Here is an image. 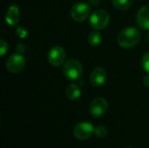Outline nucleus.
<instances>
[{"label": "nucleus", "mask_w": 149, "mask_h": 148, "mask_svg": "<svg viewBox=\"0 0 149 148\" xmlns=\"http://www.w3.org/2000/svg\"><path fill=\"white\" fill-rule=\"evenodd\" d=\"M25 66V59L21 54H14L8 58L6 61V68L11 73L21 72Z\"/></svg>", "instance_id": "nucleus-6"}, {"label": "nucleus", "mask_w": 149, "mask_h": 148, "mask_svg": "<svg viewBox=\"0 0 149 148\" xmlns=\"http://www.w3.org/2000/svg\"><path fill=\"white\" fill-rule=\"evenodd\" d=\"M48 62L53 66H60L65 59V51L63 47L59 45L53 46L47 55Z\"/></svg>", "instance_id": "nucleus-7"}, {"label": "nucleus", "mask_w": 149, "mask_h": 148, "mask_svg": "<svg viewBox=\"0 0 149 148\" xmlns=\"http://www.w3.org/2000/svg\"><path fill=\"white\" fill-rule=\"evenodd\" d=\"M141 65L143 69L149 73V52H147L144 54L142 60H141Z\"/></svg>", "instance_id": "nucleus-16"}, {"label": "nucleus", "mask_w": 149, "mask_h": 148, "mask_svg": "<svg viewBox=\"0 0 149 148\" xmlns=\"http://www.w3.org/2000/svg\"><path fill=\"white\" fill-rule=\"evenodd\" d=\"M143 83L144 85L147 86V87H149V74L146 75L143 79Z\"/></svg>", "instance_id": "nucleus-20"}, {"label": "nucleus", "mask_w": 149, "mask_h": 148, "mask_svg": "<svg viewBox=\"0 0 149 148\" xmlns=\"http://www.w3.org/2000/svg\"><path fill=\"white\" fill-rule=\"evenodd\" d=\"M141 39L140 31L134 27H127L120 31L118 36V44L122 48H132L136 45Z\"/></svg>", "instance_id": "nucleus-1"}, {"label": "nucleus", "mask_w": 149, "mask_h": 148, "mask_svg": "<svg viewBox=\"0 0 149 148\" xmlns=\"http://www.w3.org/2000/svg\"><path fill=\"white\" fill-rule=\"evenodd\" d=\"M81 96V90L76 84L70 85L66 89V97L70 100H76Z\"/></svg>", "instance_id": "nucleus-12"}, {"label": "nucleus", "mask_w": 149, "mask_h": 148, "mask_svg": "<svg viewBox=\"0 0 149 148\" xmlns=\"http://www.w3.org/2000/svg\"><path fill=\"white\" fill-rule=\"evenodd\" d=\"M91 8L86 3H77L71 9V17L77 22L86 20L90 15Z\"/></svg>", "instance_id": "nucleus-5"}, {"label": "nucleus", "mask_w": 149, "mask_h": 148, "mask_svg": "<svg viewBox=\"0 0 149 148\" xmlns=\"http://www.w3.org/2000/svg\"><path fill=\"white\" fill-rule=\"evenodd\" d=\"M148 42H149V31H148Z\"/></svg>", "instance_id": "nucleus-21"}, {"label": "nucleus", "mask_w": 149, "mask_h": 148, "mask_svg": "<svg viewBox=\"0 0 149 148\" xmlns=\"http://www.w3.org/2000/svg\"><path fill=\"white\" fill-rule=\"evenodd\" d=\"M127 148H131V147H127Z\"/></svg>", "instance_id": "nucleus-22"}, {"label": "nucleus", "mask_w": 149, "mask_h": 148, "mask_svg": "<svg viewBox=\"0 0 149 148\" xmlns=\"http://www.w3.org/2000/svg\"><path fill=\"white\" fill-rule=\"evenodd\" d=\"M16 34L20 38H25L28 36V31L24 27H17L16 30Z\"/></svg>", "instance_id": "nucleus-17"}, {"label": "nucleus", "mask_w": 149, "mask_h": 148, "mask_svg": "<svg viewBox=\"0 0 149 148\" xmlns=\"http://www.w3.org/2000/svg\"><path fill=\"white\" fill-rule=\"evenodd\" d=\"M107 78V71L102 67H97L93 71V72L91 74L90 81L93 86L100 87L105 84Z\"/></svg>", "instance_id": "nucleus-9"}, {"label": "nucleus", "mask_w": 149, "mask_h": 148, "mask_svg": "<svg viewBox=\"0 0 149 148\" xmlns=\"http://www.w3.org/2000/svg\"><path fill=\"white\" fill-rule=\"evenodd\" d=\"M109 13L105 10H97L90 17L89 24L92 28L96 31L104 29L109 23Z\"/></svg>", "instance_id": "nucleus-3"}, {"label": "nucleus", "mask_w": 149, "mask_h": 148, "mask_svg": "<svg viewBox=\"0 0 149 148\" xmlns=\"http://www.w3.org/2000/svg\"><path fill=\"white\" fill-rule=\"evenodd\" d=\"M20 19L19 9L17 5H10L6 12L5 20L6 23L10 26H15L18 24Z\"/></svg>", "instance_id": "nucleus-11"}, {"label": "nucleus", "mask_w": 149, "mask_h": 148, "mask_svg": "<svg viewBox=\"0 0 149 148\" xmlns=\"http://www.w3.org/2000/svg\"><path fill=\"white\" fill-rule=\"evenodd\" d=\"M101 42H102V36L98 31H93L89 34V36H88L89 44H91L93 46H97V45L100 44Z\"/></svg>", "instance_id": "nucleus-13"}, {"label": "nucleus", "mask_w": 149, "mask_h": 148, "mask_svg": "<svg viewBox=\"0 0 149 148\" xmlns=\"http://www.w3.org/2000/svg\"><path fill=\"white\" fill-rule=\"evenodd\" d=\"M133 3V0H113V6L118 10H127Z\"/></svg>", "instance_id": "nucleus-14"}, {"label": "nucleus", "mask_w": 149, "mask_h": 148, "mask_svg": "<svg viewBox=\"0 0 149 148\" xmlns=\"http://www.w3.org/2000/svg\"><path fill=\"white\" fill-rule=\"evenodd\" d=\"M16 50H17V52L18 54H21V53H23V52L25 51V45H24V44H18L17 45Z\"/></svg>", "instance_id": "nucleus-19"}, {"label": "nucleus", "mask_w": 149, "mask_h": 148, "mask_svg": "<svg viewBox=\"0 0 149 148\" xmlns=\"http://www.w3.org/2000/svg\"><path fill=\"white\" fill-rule=\"evenodd\" d=\"M83 73V67L79 61L77 59H69L65 62L63 67L64 76L70 80L79 79Z\"/></svg>", "instance_id": "nucleus-2"}, {"label": "nucleus", "mask_w": 149, "mask_h": 148, "mask_svg": "<svg viewBox=\"0 0 149 148\" xmlns=\"http://www.w3.org/2000/svg\"><path fill=\"white\" fill-rule=\"evenodd\" d=\"M108 104L107 101L101 97L95 98L92 100L90 106H89V111L92 116L95 118H99L105 114L107 111Z\"/></svg>", "instance_id": "nucleus-8"}, {"label": "nucleus", "mask_w": 149, "mask_h": 148, "mask_svg": "<svg viewBox=\"0 0 149 148\" xmlns=\"http://www.w3.org/2000/svg\"><path fill=\"white\" fill-rule=\"evenodd\" d=\"M94 129L95 128L93 127V126L87 121L79 122L78 125L75 126L73 134L77 140H85L94 134Z\"/></svg>", "instance_id": "nucleus-4"}, {"label": "nucleus", "mask_w": 149, "mask_h": 148, "mask_svg": "<svg viewBox=\"0 0 149 148\" xmlns=\"http://www.w3.org/2000/svg\"><path fill=\"white\" fill-rule=\"evenodd\" d=\"M94 135L100 139H104L107 136V129L105 126H100L94 129Z\"/></svg>", "instance_id": "nucleus-15"}, {"label": "nucleus", "mask_w": 149, "mask_h": 148, "mask_svg": "<svg viewBox=\"0 0 149 148\" xmlns=\"http://www.w3.org/2000/svg\"><path fill=\"white\" fill-rule=\"evenodd\" d=\"M137 24L143 30L149 31V4L142 6L137 13Z\"/></svg>", "instance_id": "nucleus-10"}, {"label": "nucleus", "mask_w": 149, "mask_h": 148, "mask_svg": "<svg viewBox=\"0 0 149 148\" xmlns=\"http://www.w3.org/2000/svg\"><path fill=\"white\" fill-rule=\"evenodd\" d=\"M8 51V44L4 40L0 41V55L3 56Z\"/></svg>", "instance_id": "nucleus-18"}]
</instances>
